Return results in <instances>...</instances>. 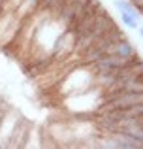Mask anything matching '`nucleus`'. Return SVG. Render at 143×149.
<instances>
[{
  "instance_id": "nucleus-2",
  "label": "nucleus",
  "mask_w": 143,
  "mask_h": 149,
  "mask_svg": "<svg viewBox=\"0 0 143 149\" xmlns=\"http://www.w3.org/2000/svg\"><path fill=\"white\" fill-rule=\"evenodd\" d=\"M115 25H117V23L113 21V17H111V15L107 13L106 8H102V10L98 11V15H96V21L92 23L90 30H88V32L85 34V36L75 38V53L81 57V55L85 53V49H87L88 45H90L92 42L96 40V38H100L102 34H106L107 30L113 29Z\"/></svg>"
},
{
  "instance_id": "nucleus-5",
  "label": "nucleus",
  "mask_w": 143,
  "mask_h": 149,
  "mask_svg": "<svg viewBox=\"0 0 143 149\" xmlns=\"http://www.w3.org/2000/svg\"><path fill=\"white\" fill-rule=\"evenodd\" d=\"M113 53H117L119 57H122V58H132V57H136V55H137V49H136V45H134L132 42L124 36V38H121V40L115 44Z\"/></svg>"
},
{
  "instance_id": "nucleus-4",
  "label": "nucleus",
  "mask_w": 143,
  "mask_h": 149,
  "mask_svg": "<svg viewBox=\"0 0 143 149\" xmlns=\"http://www.w3.org/2000/svg\"><path fill=\"white\" fill-rule=\"evenodd\" d=\"M143 104V93H117L115 96L104 100L100 108H130Z\"/></svg>"
},
{
  "instance_id": "nucleus-3",
  "label": "nucleus",
  "mask_w": 143,
  "mask_h": 149,
  "mask_svg": "<svg viewBox=\"0 0 143 149\" xmlns=\"http://www.w3.org/2000/svg\"><path fill=\"white\" fill-rule=\"evenodd\" d=\"M130 58H122L119 57L117 53H113V51H109V53H104L102 57H98L94 62H90V70L94 74L98 72H117L119 68H122V66L128 62Z\"/></svg>"
},
{
  "instance_id": "nucleus-6",
  "label": "nucleus",
  "mask_w": 143,
  "mask_h": 149,
  "mask_svg": "<svg viewBox=\"0 0 143 149\" xmlns=\"http://www.w3.org/2000/svg\"><path fill=\"white\" fill-rule=\"evenodd\" d=\"M119 17H121L122 25L130 30H137L140 29V17L137 15H132V13H126V11H119Z\"/></svg>"
},
{
  "instance_id": "nucleus-1",
  "label": "nucleus",
  "mask_w": 143,
  "mask_h": 149,
  "mask_svg": "<svg viewBox=\"0 0 143 149\" xmlns=\"http://www.w3.org/2000/svg\"><path fill=\"white\" fill-rule=\"evenodd\" d=\"M121 38H124V32H122L121 26L115 25L113 29H109L106 34H102L100 38H96L94 42H92L90 45H88L87 49H85V53L81 55V62L83 64H90V62H94L98 57H102L104 53H109V51H113L115 44H117Z\"/></svg>"
},
{
  "instance_id": "nucleus-8",
  "label": "nucleus",
  "mask_w": 143,
  "mask_h": 149,
  "mask_svg": "<svg viewBox=\"0 0 143 149\" xmlns=\"http://www.w3.org/2000/svg\"><path fill=\"white\" fill-rule=\"evenodd\" d=\"M140 123H141V125H143V119H141V121H140Z\"/></svg>"
},
{
  "instance_id": "nucleus-7",
  "label": "nucleus",
  "mask_w": 143,
  "mask_h": 149,
  "mask_svg": "<svg viewBox=\"0 0 143 149\" xmlns=\"http://www.w3.org/2000/svg\"><path fill=\"white\" fill-rule=\"evenodd\" d=\"M137 32H140V38L143 40V26H140V29H137Z\"/></svg>"
}]
</instances>
